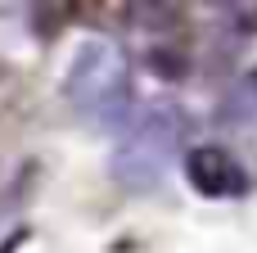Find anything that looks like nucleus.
<instances>
[{
    "label": "nucleus",
    "instance_id": "nucleus-1",
    "mask_svg": "<svg viewBox=\"0 0 257 253\" xmlns=\"http://www.w3.org/2000/svg\"><path fill=\"white\" fill-rule=\"evenodd\" d=\"M72 109L108 131H122L131 122V72H126V54L113 41H86L72 54L68 81H63Z\"/></svg>",
    "mask_w": 257,
    "mask_h": 253
},
{
    "label": "nucleus",
    "instance_id": "nucleus-2",
    "mask_svg": "<svg viewBox=\"0 0 257 253\" xmlns=\"http://www.w3.org/2000/svg\"><path fill=\"white\" fill-rule=\"evenodd\" d=\"M181 145V113L172 104H154L145 113H131V122L122 127V140H117V154H113V172L122 186H154L172 154Z\"/></svg>",
    "mask_w": 257,
    "mask_h": 253
},
{
    "label": "nucleus",
    "instance_id": "nucleus-3",
    "mask_svg": "<svg viewBox=\"0 0 257 253\" xmlns=\"http://www.w3.org/2000/svg\"><path fill=\"white\" fill-rule=\"evenodd\" d=\"M185 181L203 195V199H235L248 190V172L239 167V158L221 145H199L185 154Z\"/></svg>",
    "mask_w": 257,
    "mask_h": 253
},
{
    "label": "nucleus",
    "instance_id": "nucleus-4",
    "mask_svg": "<svg viewBox=\"0 0 257 253\" xmlns=\"http://www.w3.org/2000/svg\"><path fill=\"white\" fill-rule=\"evenodd\" d=\"M226 122H235L239 131L257 136V68L248 77L235 81V91H230V100H226Z\"/></svg>",
    "mask_w": 257,
    "mask_h": 253
}]
</instances>
